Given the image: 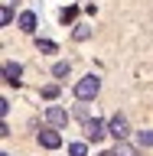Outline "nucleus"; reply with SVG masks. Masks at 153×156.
<instances>
[{
	"label": "nucleus",
	"instance_id": "1",
	"mask_svg": "<svg viewBox=\"0 0 153 156\" xmlns=\"http://www.w3.org/2000/svg\"><path fill=\"white\" fill-rule=\"evenodd\" d=\"M98 91H101V78H98V75H85L75 85V98H78V101H91Z\"/></svg>",
	"mask_w": 153,
	"mask_h": 156
},
{
	"label": "nucleus",
	"instance_id": "2",
	"mask_svg": "<svg viewBox=\"0 0 153 156\" xmlns=\"http://www.w3.org/2000/svg\"><path fill=\"white\" fill-rule=\"evenodd\" d=\"M107 133L114 136V140H124V136L130 133V124H127V117H124V114H114L111 120H107Z\"/></svg>",
	"mask_w": 153,
	"mask_h": 156
},
{
	"label": "nucleus",
	"instance_id": "3",
	"mask_svg": "<svg viewBox=\"0 0 153 156\" xmlns=\"http://www.w3.org/2000/svg\"><path fill=\"white\" fill-rule=\"evenodd\" d=\"M39 143L46 146V150H59L62 146V136H59V130H39Z\"/></svg>",
	"mask_w": 153,
	"mask_h": 156
},
{
	"label": "nucleus",
	"instance_id": "4",
	"mask_svg": "<svg viewBox=\"0 0 153 156\" xmlns=\"http://www.w3.org/2000/svg\"><path fill=\"white\" fill-rule=\"evenodd\" d=\"M20 75H23V65L20 62H7L3 65V81L7 85H20Z\"/></svg>",
	"mask_w": 153,
	"mask_h": 156
},
{
	"label": "nucleus",
	"instance_id": "5",
	"mask_svg": "<svg viewBox=\"0 0 153 156\" xmlns=\"http://www.w3.org/2000/svg\"><path fill=\"white\" fill-rule=\"evenodd\" d=\"M85 133L91 136V140H101V136L107 133V127L101 124V120H98V117H91V120H88V124H85Z\"/></svg>",
	"mask_w": 153,
	"mask_h": 156
},
{
	"label": "nucleus",
	"instance_id": "6",
	"mask_svg": "<svg viewBox=\"0 0 153 156\" xmlns=\"http://www.w3.org/2000/svg\"><path fill=\"white\" fill-rule=\"evenodd\" d=\"M46 120L52 127H62V124H68V114L62 111V107H49V111H46Z\"/></svg>",
	"mask_w": 153,
	"mask_h": 156
},
{
	"label": "nucleus",
	"instance_id": "7",
	"mask_svg": "<svg viewBox=\"0 0 153 156\" xmlns=\"http://www.w3.org/2000/svg\"><path fill=\"white\" fill-rule=\"evenodd\" d=\"M20 29H23V33H33V29H36V13H33V10L20 13Z\"/></svg>",
	"mask_w": 153,
	"mask_h": 156
},
{
	"label": "nucleus",
	"instance_id": "8",
	"mask_svg": "<svg viewBox=\"0 0 153 156\" xmlns=\"http://www.w3.org/2000/svg\"><path fill=\"white\" fill-rule=\"evenodd\" d=\"M114 156H140V153H137V146L124 143V140H117V143H114Z\"/></svg>",
	"mask_w": 153,
	"mask_h": 156
},
{
	"label": "nucleus",
	"instance_id": "9",
	"mask_svg": "<svg viewBox=\"0 0 153 156\" xmlns=\"http://www.w3.org/2000/svg\"><path fill=\"white\" fill-rule=\"evenodd\" d=\"M137 143L140 146H153V130H137Z\"/></svg>",
	"mask_w": 153,
	"mask_h": 156
},
{
	"label": "nucleus",
	"instance_id": "10",
	"mask_svg": "<svg viewBox=\"0 0 153 156\" xmlns=\"http://www.w3.org/2000/svg\"><path fill=\"white\" fill-rule=\"evenodd\" d=\"M10 20H13V7H10V3H3V10H0V23H3V26H10Z\"/></svg>",
	"mask_w": 153,
	"mask_h": 156
},
{
	"label": "nucleus",
	"instance_id": "11",
	"mask_svg": "<svg viewBox=\"0 0 153 156\" xmlns=\"http://www.w3.org/2000/svg\"><path fill=\"white\" fill-rule=\"evenodd\" d=\"M52 75H56V78H65L68 75V62H56V65H52Z\"/></svg>",
	"mask_w": 153,
	"mask_h": 156
},
{
	"label": "nucleus",
	"instance_id": "12",
	"mask_svg": "<svg viewBox=\"0 0 153 156\" xmlns=\"http://www.w3.org/2000/svg\"><path fill=\"white\" fill-rule=\"evenodd\" d=\"M36 46H39V52H56V42L52 39H36Z\"/></svg>",
	"mask_w": 153,
	"mask_h": 156
},
{
	"label": "nucleus",
	"instance_id": "13",
	"mask_svg": "<svg viewBox=\"0 0 153 156\" xmlns=\"http://www.w3.org/2000/svg\"><path fill=\"white\" fill-rule=\"evenodd\" d=\"M68 153H72V156H88V146L85 143H72V146H68Z\"/></svg>",
	"mask_w": 153,
	"mask_h": 156
},
{
	"label": "nucleus",
	"instance_id": "14",
	"mask_svg": "<svg viewBox=\"0 0 153 156\" xmlns=\"http://www.w3.org/2000/svg\"><path fill=\"white\" fill-rule=\"evenodd\" d=\"M42 98H46V101L59 98V88H56V85H46V88H42Z\"/></svg>",
	"mask_w": 153,
	"mask_h": 156
},
{
	"label": "nucleus",
	"instance_id": "15",
	"mask_svg": "<svg viewBox=\"0 0 153 156\" xmlns=\"http://www.w3.org/2000/svg\"><path fill=\"white\" fill-rule=\"evenodd\" d=\"M75 13H78L75 7H65V10H62V23H72V20H75Z\"/></svg>",
	"mask_w": 153,
	"mask_h": 156
},
{
	"label": "nucleus",
	"instance_id": "16",
	"mask_svg": "<svg viewBox=\"0 0 153 156\" xmlns=\"http://www.w3.org/2000/svg\"><path fill=\"white\" fill-rule=\"evenodd\" d=\"M88 33H91V29H88V26H78V29H75V39H78V42H82V39H88Z\"/></svg>",
	"mask_w": 153,
	"mask_h": 156
},
{
	"label": "nucleus",
	"instance_id": "17",
	"mask_svg": "<svg viewBox=\"0 0 153 156\" xmlns=\"http://www.w3.org/2000/svg\"><path fill=\"white\" fill-rule=\"evenodd\" d=\"M98 156H114V150H107V153H98Z\"/></svg>",
	"mask_w": 153,
	"mask_h": 156
},
{
	"label": "nucleus",
	"instance_id": "18",
	"mask_svg": "<svg viewBox=\"0 0 153 156\" xmlns=\"http://www.w3.org/2000/svg\"><path fill=\"white\" fill-rule=\"evenodd\" d=\"M0 156H10V153H0Z\"/></svg>",
	"mask_w": 153,
	"mask_h": 156
}]
</instances>
